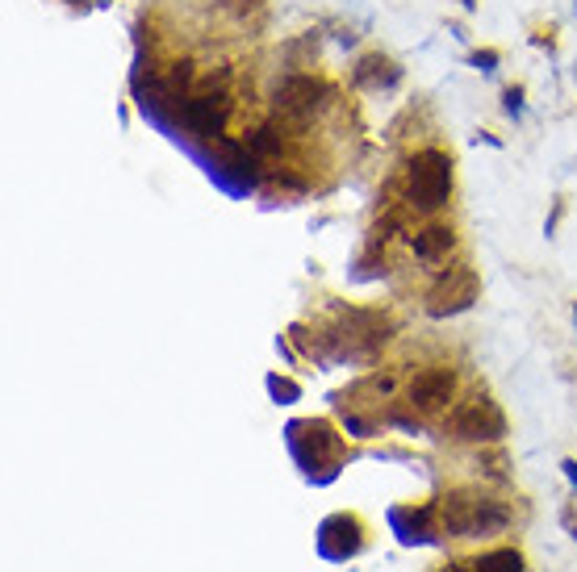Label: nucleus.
<instances>
[{
	"label": "nucleus",
	"instance_id": "obj_1",
	"mask_svg": "<svg viewBox=\"0 0 577 572\" xmlns=\"http://www.w3.org/2000/svg\"><path fill=\"white\" fill-rule=\"evenodd\" d=\"M440 522L456 539H477V535L502 531L506 522H511V506L481 489H452L440 502Z\"/></svg>",
	"mask_w": 577,
	"mask_h": 572
},
{
	"label": "nucleus",
	"instance_id": "obj_2",
	"mask_svg": "<svg viewBox=\"0 0 577 572\" xmlns=\"http://www.w3.org/2000/svg\"><path fill=\"white\" fill-rule=\"evenodd\" d=\"M406 205L419 213H435L452 201V155L440 147H427L419 155H410L406 180H402Z\"/></svg>",
	"mask_w": 577,
	"mask_h": 572
},
{
	"label": "nucleus",
	"instance_id": "obj_3",
	"mask_svg": "<svg viewBox=\"0 0 577 572\" xmlns=\"http://www.w3.org/2000/svg\"><path fill=\"white\" fill-rule=\"evenodd\" d=\"M331 84L322 76H306V71H293L276 84L272 92V105H276V117H285L289 126H310L314 117L331 105Z\"/></svg>",
	"mask_w": 577,
	"mask_h": 572
},
{
	"label": "nucleus",
	"instance_id": "obj_4",
	"mask_svg": "<svg viewBox=\"0 0 577 572\" xmlns=\"http://www.w3.org/2000/svg\"><path fill=\"white\" fill-rule=\"evenodd\" d=\"M389 339H394V322L377 314V309H348V318H343L331 335L335 351L348 355V360H373Z\"/></svg>",
	"mask_w": 577,
	"mask_h": 572
},
{
	"label": "nucleus",
	"instance_id": "obj_5",
	"mask_svg": "<svg viewBox=\"0 0 577 572\" xmlns=\"http://www.w3.org/2000/svg\"><path fill=\"white\" fill-rule=\"evenodd\" d=\"M448 435L460 439V443H502L506 435V414L498 410V401H490L486 393H477L469 401H460L456 410L448 414Z\"/></svg>",
	"mask_w": 577,
	"mask_h": 572
},
{
	"label": "nucleus",
	"instance_id": "obj_6",
	"mask_svg": "<svg viewBox=\"0 0 577 572\" xmlns=\"http://www.w3.org/2000/svg\"><path fill=\"white\" fill-rule=\"evenodd\" d=\"M172 113H176V122L189 134H197V138H222L230 113H235V101H230L226 88H201V92H193L189 101H180Z\"/></svg>",
	"mask_w": 577,
	"mask_h": 572
},
{
	"label": "nucleus",
	"instance_id": "obj_7",
	"mask_svg": "<svg viewBox=\"0 0 577 572\" xmlns=\"http://www.w3.org/2000/svg\"><path fill=\"white\" fill-rule=\"evenodd\" d=\"M481 293V280L473 268H452L427 289V314L431 318H452V314H465V309L477 301Z\"/></svg>",
	"mask_w": 577,
	"mask_h": 572
},
{
	"label": "nucleus",
	"instance_id": "obj_8",
	"mask_svg": "<svg viewBox=\"0 0 577 572\" xmlns=\"http://www.w3.org/2000/svg\"><path fill=\"white\" fill-rule=\"evenodd\" d=\"M289 435H293L297 460H302L310 472L322 468V464H335V460H339V435L331 431V422H322V418L293 422V426H289Z\"/></svg>",
	"mask_w": 577,
	"mask_h": 572
},
{
	"label": "nucleus",
	"instance_id": "obj_9",
	"mask_svg": "<svg viewBox=\"0 0 577 572\" xmlns=\"http://www.w3.org/2000/svg\"><path fill=\"white\" fill-rule=\"evenodd\" d=\"M456 397V372L452 368H427L410 380V389H406V401H410V410H419V414H440L448 410Z\"/></svg>",
	"mask_w": 577,
	"mask_h": 572
},
{
	"label": "nucleus",
	"instance_id": "obj_10",
	"mask_svg": "<svg viewBox=\"0 0 577 572\" xmlns=\"http://www.w3.org/2000/svg\"><path fill=\"white\" fill-rule=\"evenodd\" d=\"M410 247L423 264H448V255L456 251V230L444 222H427L423 230L410 234Z\"/></svg>",
	"mask_w": 577,
	"mask_h": 572
},
{
	"label": "nucleus",
	"instance_id": "obj_11",
	"mask_svg": "<svg viewBox=\"0 0 577 572\" xmlns=\"http://www.w3.org/2000/svg\"><path fill=\"white\" fill-rule=\"evenodd\" d=\"M352 80H356V88H368V92H381V88H394L398 80H402V67L389 59V55H364L360 63H356V71H352Z\"/></svg>",
	"mask_w": 577,
	"mask_h": 572
},
{
	"label": "nucleus",
	"instance_id": "obj_12",
	"mask_svg": "<svg viewBox=\"0 0 577 572\" xmlns=\"http://www.w3.org/2000/svg\"><path fill=\"white\" fill-rule=\"evenodd\" d=\"M243 147L256 155V159L281 155V151H285V130H281V122H264V126H256V130H247Z\"/></svg>",
	"mask_w": 577,
	"mask_h": 572
},
{
	"label": "nucleus",
	"instance_id": "obj_13",
	"mask_svg": "<svg viewBox=\"0 0 577 572\" xmlns=\"http://www.w3.org/2000/svg\"><path fill=\"white\" fill-rule=\"evenodd\" d=\"M473 572H523V556L511 552V547H498V552H486L473 560Z\"/></svg>",
	"mask_w": 577,
	"mask_h": 572
},
{
	"label": "nucleus",
	"instance_id": "obj_14",
	"mask_svg": "<svg viewBox=\"0 0 577 572\" xmlns=\"http://www.w3.org/2000/svg\"><path fill=\"white\" fill-rule=\"evenodd\" d=\"M502 109L511 113V117H523V88H506V101H502Z\"/></svg>",
	"mask_w": 577,
	"mask_h": 572
},
{
	"label": "nucleus",
	"instance_id": "obj_15",
	"mask_svg": "<svg viewBox=\"0 0 577 572\" xmlns=\"http://www.w3.org/2000/svg\"><path fill=\"white\" fill-rule=\"evenodd\" d=\"M268 389H272L276 397H285V401L297 397V385H289V380H281V376H272V380H268Z\"/></svg>",
	"mask_w": 577,
	"mask_h": 572
},
{
	"label": "nucleus",
	"instance_id": "obj_16",
	"mask_svg": "<svg viewBox=\"0 0 577 572\" xmlns=\"http://www.w3.org/2000/svg\"><path fill=\"white\" fill-rule=\"evenodd\" d=\"M473 67H477V71H494V67H498V51H477V55H473Z\"/></svg>",
	"mask_w": 577,
	"mask_h": 572
},
{
	"label": "nucleus",
	"instance_id": "obj_17",
	"mask_svg": "<svg viewBox=\"0 0 577 572\" xmlns=\"http://www.w3.org/2000/svg\"><path fill=\"white\" fill-rule=\"evenodd\" d=\"M440 572H473V560H469V564H448V568H440Z\"/></svg>",
	"mask_w": 577,
	"mask_h": 572
},
{
	"label": "nucleus",
	"instance_id": "obj_18",
	"mask_svg": "<svg viewBox=\"0 0 577 572\" xmlns=\"http://www.w3.org/2000/svg\"><path fill=\"white\" fill-rule=\"evenodd\" d=\"M565 472H569V481L577 485V464H573V460H565Z\"/></svg>",
	"mask_w": 577,
	"mask_h": 572
}]
</instances>
